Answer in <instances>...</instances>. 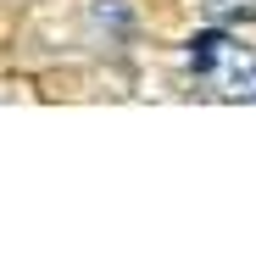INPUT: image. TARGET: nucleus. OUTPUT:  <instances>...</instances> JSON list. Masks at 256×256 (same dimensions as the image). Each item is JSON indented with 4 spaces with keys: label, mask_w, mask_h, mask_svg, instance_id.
Returning <instances> with one entry per match:
<instances>
[{
    "label": "nucleus",
    "mask_w": 256,
    "mask_h": 256,
    "mask_svg": "<svg viewBox=\"0 0 256 256\" xmlns=\"http://www.w3.org/2000/svg\"><path fill=\"white\" fill-rule=\"evenodd\" d=\"M200 12L212 22H234V17H256V0H200Z\"/></svg>",
    "instance_id": "nucleus-2"
},
{
    "label": "nucleus",
    "mask_w": 256,
    "mask_h": 256,
    "mask_svg": "<svg viewBox=\"0 0 256 256\" xmlns=\"http://www.w3.org/2000/svg\"><path fill=\"white\" fill-rule=\"evenodd\" d=\"M190 67L223 100H256V50L250 45H234L228 34H218V28L195 34L190 39Z\"/></svg>",
    "instance_id": "nucleus-1"
}]
</instances>
